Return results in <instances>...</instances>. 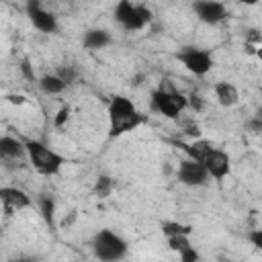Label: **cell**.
Masks as SVG:
<instances>
[{"label": "cell", "instance_id": "1", "mask_svg": "<svg viewBox=\"0 0 262 262\" xmlns=\"http://www.w3.org/2000/svg\"><path fill=\"white\" fill-rule=\"evenodd\" d=\"M143 115L137 111V106L131 102V98L123 94H115L108 102V135L121 137L133 129H137L143 123Z\"/></svg>", "mask_w": 262, "mask_h": 262}, {"label": "cell", "instance_id": "2", "mask_svg": "<svg viewBox=\"0 0 262 262\" xmlns=\"http://www.w3.org/2000/svg\"><path fill=\"white\" fill-rule=\"evenodd\" d=\"M25 145H27L29 162L33 164V168L39 174H43V176H55V174H59V170L66 164V160L57 151H53L51 147H47L43 141H37V139H27Z\"/></svg>", "mask_w": 262, "mask_h": 262}, {"label": "cell", "instance_id": "3", "mask_svg": "<svg viewBox=\"0 0 262 262\" xmlns=\"http://www.w3.org/2000/svg\"><path fill=\"white\" fill-rule=\"evenodd\" d=\"M127 250H129L127 248V242L119 233H115L111 229H100L94 235V239H92V252L102 262L121 260V258L127 256Z\"/></svg>", "mask_w": 262, "mask_h": 262}, {"label": "cell", "instance_id": "4", "mask_svg": "<svg viewBox=\"0 0 262 262\" xmlns=\"http://www.w3.org/2000/svg\"><path fill=\"white\" fill-rule=\"evenodd\" d=\"M113 16L125 31H139L149 25L151 10L143 4H133L131 0H119L113 10Z\"/></svg>", "mask_w": 262, "mask_h": 262}, {"label": "cell", "instance_id": "5", "mask_svg": "<svg viewBox=\"0 0 262 262\" xmlns=\"http://www.w3.org/2000/svg\"><path fill=\"white\" fill-rule=\"evenodd\" d=\"M151 106L160 113V115H164L166 119H178L180 117V113L188 106V98L186 96H182L180 92H176L174 88H166L164 84L158 88V90H154L151 92Z\"/></svg>", "mask_w": 262, "mask_h": 262}, {"label": "cell", "instance_id": "6", "mask_svg": "<svg viewBox=\"0 0 262 262\" xmlns=\"http://www.w3.org/2000/svg\"><path fill=\"white\" fill-rule=\"evenodd\" d=\"M180 63L194 76H205L213 70V55L207 49H199V47H186L178 53Z\"/></svg>", "mask_w": 262, "mask_h": 262}, {"label": "cell", "instance_id": "7", "mask_svg": "<svg viewBox=\"0 0 262 262\" xmlns=\"http://www.w3.org/2000/svg\"><path fill=\"white\" fill-rule=\"evenodd\" d=\"M178 180H180L182 184H186V186H205V184H209V180H213V178H211V174L207 172V168H205L203 162L192 160V158H186V160H182L180 166H178Z\"/></svg>", "mask_w": 262, "mask_h": 262}, {"label": "cell", "instance_id": "8", "mask_svg": "<svg viewBox=\"0 0 262 262\" xmlns=\"http://www.w3.org/2000/svg\"><path fill=\"white\" fill-rule=\"evenodd\" d=\"M27 16L33 23V27L37 31H41V33L51 35V33L57 31V18H55V14L49 12V10H45L39 0H29L27 2Z\"/></svg>", "mask_w": 262, "mask_h": 262}, {"label": "cell", "instance_id": "9", "mask_svg": "<svg viewBox=\"0 0 262 262\" xmlns=\"http://www.w3.org/2000/svg\"><path fill=\"white\" fill-rule=\"evenodd\" d=\"M203 164H205L207 172L211 174V178H215V180H223L231 170V160H229L227 151H223L219 147H213L203 158Z\"/></svg>", "mask_w": 262, "mask_h": 262}, {"label": "cell", "instance_id": "10", "mask_svg": "<svg viewBox=\"0 0 262 262\" xmlns=\"http://www.w3.org/2000/svg\"><path fill=\"white\" fill-rule=\"evenodd\" d=\"M192 8L196 18L207 25H217L225 18V6L219 0H196Z\"/></svg>", "mask_w": 262, "mask_h": 262}, {"label": "cell", "instance_id": "11", "mask_svg": "<svg viewBox=\"0 0 262 262\" xmlns=\"http://www.w3.org/2000/svg\"><path fill=\"white\" fill-rule=\"evenodd\" d=\"M0 201H2V205H4V209L6 211H20V209H27V207H31V196L25 192V190H20V188H14V186H2L0 188Z\"/></svg>", "mask_w": 262, "mask_h": 262}, {"label": "cell", "instance_id": "12", "mask_svg": "<svg viewBox=\"0 0 262 262\" xmlns=\"http://www.w3.org/2000/svg\"><path fill=\"white\" fill-rule=\"evenodd\" d=\"M111 41H113V37H111V33L104 31V29H88V31L84 33V37H82V45H84L86 49H92V51L106 47Z\"/></svg>", "mask_w": 262, "mask_h": 262}, {"label": "cell", "instance_id": "13", "mask_svg": "<svg viewBox=\"0 0 262 262\" xmlns=\"http://www.w3.org/2000/svg\"><path fill=\"white\" fill-rule=\"evenodd\" d=\"M213 90H215L217 102L221 106H235L239 102V92L231 82H217L213 86Z\"/></svg>", "mask_w": 262, "mask_h": 262}, {"label": "cell", "instance_id": "14", "mask_svg": "<svg viewBox=\"0 0 262 262\" xmlns=\"http://www.w3.org/2000/svg\"><path fill=\"white\" fill-rule=\"evenodd\" d=\"M0 154L2 158H23L27 154V145L16 137H0Z\"/></svg>", "mask_w": 262, "mask_h": 262}, {"label": "cell", "instance_id": "15", "mask_svg": "<svg viewBox=\"0 0 262 262\" xmlns=\"http://www.w3.org/2000/svg\"><path fill=\"white\" fill-rule=\"evenodd\" d=\"M180 147L186 151V156H188V158L203 162V158H205V156H207L215 145H213L209 139H194V141H190V143H182Z\"/></svg>", "mask_w": 262, "mask_h": 262}, {"label": "cell", "instance_id": "16", "mask_svg": "<svg viewBox=\"0 0 262 262\" xmlns=\"http://www.w3.org/2000/svg\"><path fill=\"white\" fill-rule=\"evenodd\" d=\"M66 82L61 80L59 74H45L39 78V88L45 92V94H59L66 90Z\"/></svg>", "mask_w": 262, "mask_h": 262}, {"label": "cell", "instance_id": "17", "mask_svg": "<svg viewBox=\"0 0 262 262\" xmlns=\"http://www.w3.org/2000/svg\"><path fill=\"white\" fill-rule=\"evenodd\" d=\"M39 209H41V215L45 219V223L49 227H53V217H55V201L51 196H41L39 199Z\"/></svg>", "mask_w": 262, "mask_h": 262}, {"label": "cell", "instance_id": "18", "mask_svg": "<svg viewBox=\"0 0 262 262\" xmlns=\"http://www.w3.org/2000/svg\"><path fill=\"white\" fill-rule=\"evenodd\" d=\"M162 231H164L166 237H170V235H180V233L190 235L192 227L186 225V223H178V221H164V223H162Z\"/></svg>", "mask_w": 262, "mask_h": 262}, {"label": "cell", "instance_id": "19", "mask_svg": "<svg viewBox=\"0 0 262 262\" xmlns=\"http://www.w3.org/2000/svg\"><path fill=\"white\" fill-rule=\"evenodd\" d=\"M111 190H113V180H111L108 176H98V180H96V184H94V192H96L98 196H108Z\"/></svg>", "mask_w": 262, "mask_h": 262}, {"label": "cell", "instance_id": "20", "mask_svg": "<svg viewBox=\"0 0 262 262\" xmlns=\"http://www.w3.org/2000/svg\"><path fill=\"white\" fill-rule=\"evenodd\" d=\"M168 246H170V250H174V252H182L184 248L190 246V242H188V235L180 233V235H170V237H168Z\"/></svg>", "mask_w": 262, "mask_h": 262}, {"label": "cell", "instance_id": "21", "mask_svg": "<svg viewBox=\"0 0 262 262\" xmlns=\"http://www.w3.org/2000/svg\"><path fill=\"white\" fill-rule=\"evenodd\" d=\"M178 256H180L182 262H196V260L201 258V254H199L192 246H188V248H184L182 252H178Z\"/></svg>", "mask_w": 262, "mask_h": 262}, {"label": "cell", "instance_id": "22", "mask_svg": "<svg viewBox=\"0 0 262 262\" xmlns=\"http://www.w3.org/2000/svg\"><path fill=\"white\" fill-rule=\"evenodd\" d=\"M68 119H70V108H68V106H61V108L57 111L55 119H53V125H55L57 129H61V127L68 123Z\"/></svg>", "mask_w": 262, "mask_h": 262}, {"label": "cell", "instance_id": "23", "mask_svg": "<svg viewBox=\"0 0 262 262\" xmlns=\"http://www.w3.org/2000/svg\"><path fill=\"white\" fill-rule=\"evenodd\" d=\"M248 239H250V244H252L256 250L262 252V229H252V231L248 233Z\"/></svg>", "mask_w": 262, "mask_h": 262}, {"label": "cell", "instance_id": "24", "mask_svg": "<svg viewBox=\"0 0 262 262\" xmlns=\"http://www.w3.org/2000/svg\"><path fill=\"white\" fill-rule=\"evenodd\" d=\"M57 74L61 76V80H63L66 84H72V82H74V78H76V70H74V68H70V66L59 68V70H57Z\"/></svg>", "mask_w": 262, "mask_h": 262}, {"label": "cell", "instance_id": "25", "mask_svg": "<svg viewBox=\"0 0 262 262\" xmlns=\"http://www.w3.org/2000/svg\"><path fill=\"white\" fill-rule=\"evenodd\" d=\"M20 72L25 74L27 80H35V72H33V66H31L29 59H23V63H20Z\"/></svg>", "mask_w": 262, "mask_h": 262}, {"label": "cell", "instance_id": "26", "mask_svg": "<svg viewBox=\"0 0 262 262\" xmlns=\"http://www.w3.org/2000/svg\"><path fill=\"white\" fill-rule=\"evenodd\" d=\"M188 104H190L194 111H199V108L203 106V102H201V98H199V96H190V98H188Z\"/></svg>", "mask_w": 262, "mask_h": 262}, {"label": "cell", "instance_id": "27", "mask_svg": "<svg viewBox=\"0 0 262 262\" xmlns=\"http://www.w3.org/2000/svg\"><path fill=\"white\" fill-rule=\"evenodd\" d=\"M237 4H246V6H254V4H258V0H235Z\"/></svg>", "mask_w": 262, "mask_h": 262}, {"label": "cell", "instance_id": "28", "mask_svg": "<svg viewBox=\"0 0 262 262\" xmlns=\"http://www.w3.org/2000/svg\"><path fill=\"white\" fill-rule=\"evenodd\" d=\"M10 102H18V104H20V102H25V100H23V96H10Z\"/></svg>", "mask_w": 262, "mask_h": 262}]
</instances>
